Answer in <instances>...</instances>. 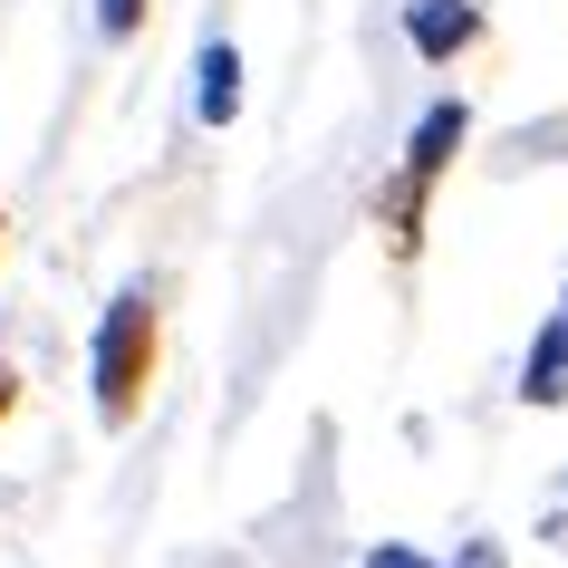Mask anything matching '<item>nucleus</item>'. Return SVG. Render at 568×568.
I'll use <instances>...</instances> for the list:
<instances>
[{
    "label": "nucleus",
    "instance_id": "1",
    "mask_svg": "<svg viewBox=\"0 0 568 568\" xmlns=\"http://www.w3.org/2000/svg\"><path fill=\"white\" fill-rule=\"evenodd\" d=\"M154 366H164V308H154V290H116L106 318H97V347H88V386H97V424L106 434H125L145 415Z\"/></svg>",
    "mask_w": 568,
    "mask_h": 568
},
{
    "label": "nucleus",
    "instance_id": "2",
    "mask_svg": "<svg viewBox=\"0 0 568 568\" xmlns=\"http://www.w3.org/2000/svg\"><path fill=\"white\" fill-rule=\"evenodd\" d=\"M463 145H473V106H463V97H434L424 125L405 135V154H395L386 203H376V232H386L395 261H415V251H424V203H434V183L453 174V154H463Z\"/></svg>",
    "mask_w": 568,
    "mask_h": 568
},
{
    "label": "nucleus",
    "instance_id": "3",
    "mask_svg": "<svg viewBox=\"0 0 568 568\" xmlns=\"http://www.w3.org/2000/svg\"><path fill=\"white\" fill-rule=\"evenodd\" d=\"M405 39H415V59L453 68L463 49H481V0H415L405 10Z\"/></svg>",
    "mask_w": 568,
    "mask_h": 568
},
{
    "label": "nucleus",
    "instance_id": "4",
    "mask_svg": "<svg viewBox=\"0 0 568 568\" xmlns=\"http://www.w3.org/2000/svg\"><path fill=\"white\" fill-rule=\"evenodd\" d=\"M232 116H241V49L203 39V59H193V125H232Z\"/></svg>",
    "mask_w": 568,
    "mask_h": 568
},
{
    "label": "nucleus",
    "instance_id": "5",
    "mask_svg": "<svg viewBox=\"0 0 568 568\" xmlns=\"http://www.w3.org/2000/svg\"><path fill=\"white\" fill-rule=\"evenodd\" d=\"M520 405H530V415L568 405V328H559V318H539L530 357H520Z\"/></svg>",
    "mask_w": 568,
    "mask_h": 568
},
{
    "label": "nucleus",
    "instance_id": "6",
    "mask_svg": "<svg viewBox=\"0 0 568 568\" xmlns=\"http://www.w3.org/2000/svg\"><path fill=\"white\" fill-rule=\"evenodd\" d=\"M357 568H444V559H434V549H415V539H376Z\"/></svg>",
    "mask_w": 568,
    "mask_h": 568
},
{
    "label": "nucleus",
    "instance_id": "7",
    "mask_svg": "<svg viewBox=\"0 0 568 568\" xmlns=\"http://www.w3.org/2000/svg\"><path fill=\"white\" fill-rule=\"evenodd\" d=\"M97 30H106V39L125 49V39L145 30V0H97Z\"/></svg>",
    "mask_w": 568,
    "mask_h": 568
},
{
    "label": "nucleus",
    "instance_id": "8",
    "mask_svg": "<svg viewBox=\"0 0 568 568\" xmlns=\"http://www.w3.org/2000/svg\"><path fill=\"white\" fill-rule=\"evenodd\" d=\"M10 415H20V366L0 357V424H10Z\"/></svg>",
    "mask_w": 568,
    "mask_h": 568
},
{
    "label": "nucleus",
    "instance_id": "9",
    "mask_svg": "<svg viewBox=\"0 0 568 568\" xmlns=\"http://www.w3.org/2000/svg\"><path fill=\"white\" fill-rule=\"evenodd\" d=\"M453 568H510V559H501V549H491V539H473V549H463V559H453Z\"/></svg>",
    "mask_w": 568,
    "mask_h": 568
},
{
    "label": "nucleus",
    "instance_id": "10",
    "mask_svg": "<svg viewBox=\"0 0 568 568\" xmlns=\"http://www.w3.org/2000/svg\"><path fill=\"white\" fill-rule=\"evenodd\" d=\"M559 328H568V290H559Z\"/></svg>",
    "mask_w": 568,
    "mask_h": 568
},
{
    "label": "nucleus",
    "instance_id": "11",
    "mask_svg": "<svg viewBox=\"0 0 568 568\" xmlns=\"http://www.w3.org/2000/svg\"><path fill=\"white\" fill-rule=\"evenodd\" d=\"M0 232H10V212H0Z\"/></svg>",
    "mask_w": 568,
    "mask_h": 568
}]
</instances>
